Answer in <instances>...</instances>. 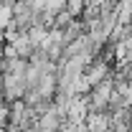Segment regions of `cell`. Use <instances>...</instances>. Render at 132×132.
I'll return each instance as SVG.
<instances>
[{"label": "cell", "mask_w": 132, "mask_h": 132, "mask_svg": "<svg viewBox=\"0 0 132 132\" xmlns=\"http://www.w3.org/2000/svg\"><path fill=\"white\" fill-rule=\"evenodd\" d=\"M20 132H41V130H38V125H31V127H23Z\"/></svg>", "instance_id": "2"}, {"label": "cell", "mask_w": 132, "mask_h": 132, "mask_svg": "<svg viewBox=\"0 0 132 132\" xmlns=\"http://www.w3.org/2000/svg\"><path fill=\"white\" fill-rule=\"evenodd\" d=\"M112 94H114V76H109V79H104L102 84L92 86V92L86 94V97H89V104H92V112H94V109H97V112L109 109Z\"/></svg>", "instance_id": "1"}]
</instances>
